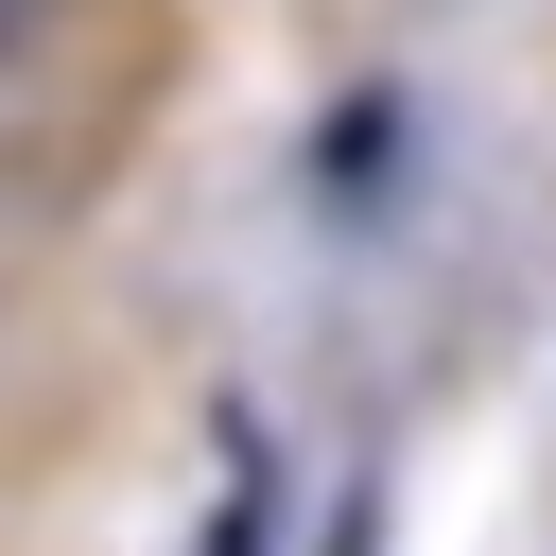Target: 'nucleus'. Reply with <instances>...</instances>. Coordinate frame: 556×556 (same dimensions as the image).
<instances>
[{
  "label": "nucleus",
  "instance_id": "f03ea898",
  "mask_svg": "<svg viewBox=\"0 0 556 556\" xmlns=\"http://www.w3.org/2000/svg\"><path fill=\"white\" fill-rule=\"evenodd\" d=\"M0 35H17V0H0Z\"/></svg>",
  "mask_w": 556,
  "mask_h": 556
},
{
  "label": "nucleus",
  "instance_id": "f257e3e1",
  "mask_svg": "<svg viewBox=\"0 0 556 556\" xmlns=\"http://www.w3.org/2000/svg\"><path fill=\"white\" fill-rule=\"evenodd\" d=\"M382 139H400V104H382V87H365V104H348V122H330V191H365V174H382Z\"/></svg>",
  "mask_w": 556,
  "mask_h": 556
}]
</instances>
